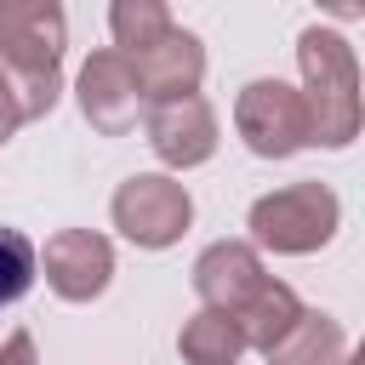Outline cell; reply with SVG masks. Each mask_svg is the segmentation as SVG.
<instances>
[{
  "instance_id": "obj_1",
  "label": "cell",
  "mask_w": 365,
  "mask_h": 365,
  "mask_svg": "<svg viewBox=\"0 0 365 365\" xmlns=\"http://www.w3.org/2000/svg\"><path fill=\"white\" fill-rule=\"evenodd\" d=\"M297 68H302V108H308V148H348L359 137V63L354 46L325 29L308 23L297 34Z\"/></svg>"
},
{
  "instance_id": "obj_2",
  "label": "cell",
  "mask_w": 365,
  "mask_h": 365,
  "mask_svg": "<svg viewBox=\"0 0 365 365\" xmlns=\"http://www.w3.org/2000/svg\"><path fill=\"white\" fill-rule=\"evenodd\" d=\"M245 228H251V245H257V251L308 257V251H319V245L336 240V228H342V200H336V188L314 182V177H308V182H285V188L251 200Z\"/></svg>"
},
{
  "instance_id": "obj_3",
  "label": "cell",
  "mask_w": 365,
  "mask_h": 365,
  "mask_svg": "<svg viewBox=\"0 0 365 365\" xmlns=\"http://www.w3.org/2000/svg\"><path fill=\"white\" fill-rule=\"evenodd\" d=\"M108 217H114V228H120L137 251H165V245H177V240L188 234V222H194V194H188L177 177H165V171H137V177H125V182L114 188Z\"/></svg>"
},
{
  "instance_id": "obj_4",
  "label": "cell",
  "mask_w": 365,
  "mask_h": 365,
  "mask_svg": "<svg viewBox=\"0 0 365 365\" xmlns=\"http://www.w3.org/2000/svg\"><path fill=\"white\" fill-rule=\"evenodd\" d=\"M234 131L257 160H291L297 148H308V108L302 91L285 80H245L234 97Z\"/></svg>"
},
{
  "instance_id": "obj_5",
  "label": "cell",
  "mask_w": 365,
  "mask_h": 365,
  "mask_svg": "<svg viewBox=\"0 0 365 365\" xmlns=\"http://www.w3.org/2000/svg\"><path fill=\"white\" fill-rule=\"evenodd\" d=\"M63 46H68V11L57 0H0L6 74H57Z\"/></svg>"
},
{
  "instance_id": "obj_6",
  "label": "cell",
  "mask_w": 365,
  "mask_h": 365,
  "mask_svg": "<svg viewBox=\"0 0 365 365\" xmlns=\"http://www.w3.org/2000/svg\"><path fill=\"white\" fill-rule=\"evenodd\" d=\"M74 97H80L86 125H91V131H103V137H125V131L143 120V108H148V103H143V91H137L131 63H125L114 46H103V51H91V57L80 63Z\"/></svg>"
},
{
  "instance_id": "obj_7",
  "label": "cell",
  "mask_w": 365,
  "mask_h": 365,
  "mask_svg": "<svg viewBox=\"0 0 365 365\" xmlns=\"http://www.w3.org/2000/svg\"><path fill=\"white\" fill-rule=\"evenodd\" d=\"M40 274L63 302H97L114 279V245L97 228H57L40 251Z\"/></svg>"
},
{
  "instance_id": "obj_8",
  "label": "cell",
  "mask_w": 365,
  "mask_h": 365,
  "mask_svg": "<svg viewBox=\"0 0 365 365\" xmlns=\"http://www.w3.org/2000/svg\"><path fill=\"white\" fill-rule=\"evenodd\" d=\"M143 131L154 160L171 171H194L217 154V114L205 97H177V103H148L143 108Z\"/></svg>"
},
{
  "instance_id": "obj_9",
  "label": "cell",
  "mask_w": 365,
  "mask_h": 365,
  "mask_svg": "<svg viewBox=\"0 0 365 365\" xmlns=\"http://www.w3.org/2000/svg\"><path fill=\"white\" fill-rule=\"evenodd\" d=\"M125 63H131V74H137L143 103L200 97V80H205V46H200V34H188V29H165L154 46L131 51Z\"/></svg>"
},
{
  "instance_id": "obj_10",
  "label": "cell",
  "mask_w": 365,
  "mask_h": 365,
  "mask_svg": "<svg viewBox=\"0 0 365 365\" xmlns=\"http://www.w3.org/2000/svg\"><path fill=\"white\" fill-rule=\"evenodd\" d=\"M262 251L251 240H217L194 257V297L211 314H240L262 285Z\"/></svg>"
},
{
  "instance_id": "obj_11",
  "label": "cell",
  "mask_w": 365,
  "mask_h": 365,
  "mask_svg": "<svg viewBox=\"0 0 365 365\" xmlns=\"http://www.w3.org/2000/svg\"><path fill=\"white\" fill-rule=\"evenodd\" d=\"M342 354H348L342 319L325 314V308H302L297 325H291L262 359H268V365H342Z\"/></svg>"
},
{
  "instance_id": "obj_12",
  "label": "cell",
  "mask_w": 365,
  "mask_h": 365,
  "mask_svg": "<svg viewBox=\"0 0 365 365\" xmlns=\"http://www.w3.org/2000/svg\"><path fill=\"white\" fill-rule=\"evenodd\" d=\"M297 314H302V297H297L285 279H262V285H257V297H251L240 314H228V319H234V331H240V342H245V348L268 354V348L297 325Z\"/></svg>"
},
{
  "instance_id": "obj_13",
  "label": "cell",
  "mask_w": 365,
  "mask_h": 365,
  "mask_svg": "<svg viewBox=\"0 0 365 365\" xmlns=\"http://www.w3.org/2000/svg\"><path fill=\"white\" fill-rule=\"evenodd\" d=\"M177 354H182V365H240L245 342H240V331H234L228 314L200 308L194 319H182V331H177Z\"/></svg>"
},
{
  "instance_id": "obj_14",
  "label": "cell",
  "mask_w": 365,
  "mask_h": 365,
  "mask_svg": "<svg viewBox=\"0 0 365 365\" xmlns=\"http://www.w3.org/2000/svg\"><path fill=\"white\" fill-rule=\"evenodd\" d=\"M165 29H177V17H171L165 0H114L108 6V34H114V51L120 57L154 46Z\"/></svg>"
},
{
  "instance_id": "obj_15",
  "label": "cell",
  "mask_w": 365,
  "mask_h": 365,
  "mask_svg": "<svg viewBox=\"0 0 365 365\" xmlns=\"http://www.w3.org/2000/svg\"><path fill=\"white\" fill-rule=\"evenodd\" d=\"M34 279H40V251H34V240H29L23 228H6V222H0V308L23 302Z\"/></svg>"
},
{
  "instance_id": "obj_16",
  "label": "cell",
  "mask_w": 365,
  "mask_h": 365,
  "mask_svg": "<svg viewBox=\"0 0 365 365\" xmlns=\"http://www.w3.org/2000/svg\"><path fill=\"white\" fill-rule=\"evenodd\" d=\"M0 365H34V336L29 331H11L0 342Z\"/></svg>"
},
{
  "instance_id": "obj_17",
  "label": "cell",
  "mask_w": 365,
  "mask_h": 365,
  "mask_svg": "<svg viewBox=\"0 0 365 365\" xmlns=\"http://www.w3.org/2000/svg\"><path fill=\"white\" fill-rule=\"evenodd\" d=\"M17 125H23V114H17V103H11V86H6V74H0V148L17 137Z\"/></svg>"
},
{
  "instance_id": "obj_18",
  "label": "cell",
  "mask_w": 365,
  "mask_h": 365,
  "mask_svg": "<svg viewBox=\"0 0 365 365\" xmlns=\"http://www.w3.org/2000/svg\"><path fill=\"white\" fill-rule=\"evenodd\" d=\"M342 365H365V348H348V354H342Z\"/></svg>"
}]
</instances>
